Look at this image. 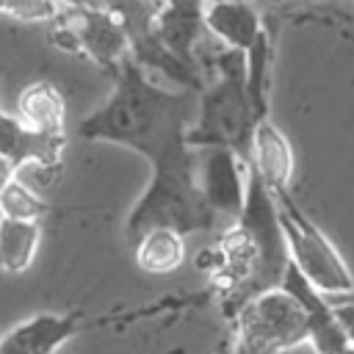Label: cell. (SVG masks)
<instances>
[{
	"mask_svg": "<svg viewBox=\"0 0 354 354\" xmlns=\"http://www.w3.org/2000/svg\"><path fill=\"white\" fill-rule=\"evenodd\" d=\"M111 77V97L77 124L83 141L127 147L144 155L147 163H155L169 149L185 144V130L196 111V91L160 88L133 58H127Z\"/></svg>",
	"mask_w": 354,
	"mask_h": 354,
	"instance_id": "1",
	"label": "cell"
},
{
	"mask_svg": "<svg viewBox=\"0 0 354 354\" xmlns=\"http://www.w3.org/2000/svg\"><path fill=\"white\" fill-rule=\"evenodd\" d=\"M149 183L124 221V235L130 243L152 227H169L183 238L216 227L218 218L199 191L196 158L191 155L188 144L169 149L163 158L149 163Z\"/></svg>",
	"mask_w": 354,
	"mask_h": 354,
	"instance_id": "2",
	"label": "cell"
},
{
	"mask_svg": "<svg viewBox=\"0 0 354 354\" xmlns=\"http://www.w3.org/2000/svg\"><path fill=\"white\" fill-rule=\"evenodd\" d=\"M218 77L210 86H202L196 94V122L185 130V144L194 149L224 147L238 158L249 160L252 130L257 124L249 97L243 91L246 61L241 50H221L216 55Z\"/></svg>",
	"mask_w": 354,
	"mask_h": 354,
	"instance_id": "3",
	"label": "cell"
},
{
	"mask_svg": "<svg viewBox=\"0 0 354 354\" xmlns=\"http://www.w3.org/2000/svg\"><path fill=\"white\" fill-rule=\"evenodd\" d=\"M271 196L277 205V218L290 266L324 296H351L354 274L348 271L346 260L326 238V232L293 202L290 191H277Z\"/></svg>",
	"mask_w": 354,
	"mask_h": 354,
	"instance_id": "4",
	"label": "cell"
},
{
	"mask_svg": "<svg viewBox=\"0 0 354 354\" xmlns=\"http://www.w3.org/2000/svg\"><path fill=\"white\" fill-rule=\"evenodd\" d=\"M235 354H279L307 343V321L301 307L282 288H268L249 296L235 315Z\"/></svg>",
	"mask_w": 354,
	"mask_h": 354,
	"instance_id": "5",
	"label": "cell"
},
{
	"mask_svg": "<svg viewBox=\"0 0 354 354\" xmlns=\"http://www.w3.org/2000/svg\"><path fill=\"white\" fill-rule=\"evenodd\" d=\"M55 44L91 58L105 72H116L130 58V39L122 19L100 6L66 8L55 17Z\"/></svg>",
	"mask_w": 354,
	"mask_h": 354,
	"instance_id": "6",
	"label": "cell"
},
{
	"mask_svg": "<svg viewBox=\"0 0 354 354\" xmlns=\"http://www.w3.org/2000/svg\"><path fill=\"white\" fill-rule=\"evenodd\" d=\"M246 174L249 160L238 158L232 149L207 147L202 152V158L196 160V180L216 218H224L230 224L238 218L246 194Z\"/></svg>",
	"mask_w": 354,
	"mask_h": 354,
	"instance_id": "7",
	"label": "cell"
},
{
	"mask_svg": "<svg viewBox=\"0 0 354 354\" xmlns=\"http://www.w3.org/2000/svg\"><path fill=\"white\" fill-rule=\"evenodd\" d=\"M279 288H282L288 296H293V301L301 307L304 321H307V343L313 346L315 354H337V351H343V348L348 346V340H346V335H343V329H340V324H337L332 307L326 304L324 293L315 290V288L290 266V260H288V266H285V274H282V279H279Z\"/></svg>",
	"mask_w": 354,
	"mask_h": 354,
	"instance_id": "8",
	"label": "cell"
},
{
	"mask_svg": "<svg viewBox=\"0 0 354 354\" xmlns=\"http://www.w3.org/2000/svg\"><path fill=\"white\" fill-rule=\"evenodd\" d=\"M77 329V313H36L0 337V354H58Z\"/></svg>",
	"mask_w": 354,
	"mask_h": 354,
	"instance_id": "9",
	"label": "cell"
},
{
	"mask_svg": "<svg viewBox=\"0 0 354 354\" xmlns=\"http://www.w3.org/2000/svg\"><path fill=\"white\" fill-rule=\"evenodd\" d=\"M249 163L260 174V180L268 185L271 194L277 191H290L296 158L288 136L271 122L260 119L252 130V149H249Z\"/></svg>",
	"mask_w": 354,
	"mask_h": 354,
	"instance_id": "10",
	"label": "cell"
},
{
	"mask_svg": "<svg viewBox=\"0 0 354 354\" xmlns=\"http://www.w3.org/2000/svg\"><path fill=\"white\" fill-rule=\"evenodd\" d=\"M205 3V0H202ZM202 3H160L152 17L155 39L185 66L196 69V41L202 33Z\"/></svg>",
	"mask_w": 354,
	"mask_h": 354,
	"instance_id": "11",
	"label": "cell"
},
{
	"mask_svg": "<svg viewBox=\"0 0 354 354\" xmlns=\"http://www.w3.org/2000/svg\"><path fill=\"white\" fill-rule=\"evenodd\" d=\"M202 25L227 50H241V53H246L266 28L260 11L249 0H205Z\"/></svg>",
	"mask_w": 354,
	"mask_h": 354,
	"instance_id": "12",
	"label": "cell"
},
{
	"mask_svg": "<svg viewBox=\"0 0 354 354\" xmlns=\"http://www.w3.org/2000/svg\"><path fill=\"white\" fill-rule=\"evenodd\" d=\"M17 119L39 136H66V102L50 80L28 83L17 97Z\"/></svg>",
	"mask_w": 354,
	"mask_h": 354,
	"instance_id": "13",
	"label": "cell"
},
{
	"mask_svg": "<svg viewBox=\"0 0 354 354\" xmlns=\"http://www.w3.org/2000/svg\"><path fill=\"white\" fill-rule=\"evenodd\" d=\"M41 243V221H22L0 216V271L3 274H25Z\"/></svg>",
	"mask_w": 354,
	"mask_h": 354,
	"instance_id": "14",
	"label": "cell"
},
{
	"mask_svg": "<svg viewBox=\"0 0 354 354\" xmlns=\"http://www.w3.org/2000/svg\"><path fill=\"white\" fill-rule=\"evenodd\" d=\"M133 257L147 274H171L185 260L183 235L169 227H152L133 241Z\"/></svg>",
	"mask_w": 354,
	"mask_h": 354,
	"instance_id": "15",
	"label": "cell"
},
{
	"mask_svg": "<svg viewBox=\"0 0 354 354\" xmlns=\"http://www.w3.org/2000/svg\"><path fill=\"white\" fill-rule=\"evenodd\" d=\"M246 75H243V91L249 97L254 119H268V83H271V36L263 28L254 44L243 53Z\"/></svg>",
	"mask_w": 354,
	"mask_h": 354,
	"instance_id": "16",
	"label": "cell"
},
{
	"mask_svg": "<svg viewBox=\"0 0 354 354\" xmlns=\"http://www.w3.org/2000/svg\"><path fill=\"white\" fill-rule=\"evenodd\" d=\"M44 213H47V202L33 191V185L22 183L19 177L8 180V185L0 191V216L22 218V221H41Z\"/></svg>",
	"mask_w": 354,
	"mask_h": 354,
	"instance_id": "17",
	"label": "cell"
},
{
	"mask_svg": "<svg viewBox=\"0 0 354 354\" xmlns=\"http://www.w3.org/2000/svg\"><path fill=\"white\" fill-rule=\"evenodd\" d=\"M0 14L19 22H53L61 6L55 0H0Z\"/></svg>",
	"mask_w": 354,
	"mask_h": 354,
	"instance_id": "18",
	"label": "cell"
},
{
	"mask_svg": "<svg viewBox=\"0 0 354 354\" xmlns=\"http://www.w3.org/2000/svg\"><path fill=\"white\" fill-rule=\"evenodd\" d=\"M332 313H335V318H337V324H340V329H343L348 346H354V299H351V301H343V304H337V307H332Z\"/></svg>",
	"mask_w": 354,
	"mask_h": 354,
	"instance_id": "19",
	"label": "cell"
},
{
	"mask_svg": "<svg viewBox=\"0 0 354 354\" xmlns=\"http://www.w3.org/2000/svg\"><path fill=\"white\" fill-rule=\"evenodd\" d=\"M8 180H14V169L0 158V191L8 185Z\"/></svg>",
	"mask_w": 354,
	"mask_h": 354,
	"instance_id": "20",
	"label": "cell"
},
{
	"mask_svg": "<svg viewBox=\"0 0 354 354\" xmlns=\"http://www.w3.org/2000/svg\"><path fill=\"white\" fill-rule=\"evenodd\" d=\"M58 6H66V8H86V6H97V0H55Z\"/></svg>",
	"mask_w": 354,
	"mask_h": 354,
	"instance_id": "21",
	"label": "cell"
},
{
	"mask_svg": "<svg viewBox=\"0 0 354 354\" xmlns=\"http://www.w3.org/2000/svg\"><path fill=\"white\" fill-rule=\"evenodd\" d=\"M163 3H202V0H163Z\"/></svg>",
	"mask_w": 354,
	"mask_h": 354,
	"instance_id": "22",
	"label": "cell"
},
{
	"mask_svg": "<svg viewBox=\"0 0 354 354\" xmlns=\"http://www.w3.org/2000/svg\"><path fill=\"white\" fill-rule=\"evenodd\" d=\"M337 354H354V346H346L343 351H337Z\"/></svg>",
	"mask_w": 354,
	"mask_h": 354,
	"instance_id": "23",
	"label": "cell"
}]
</instances>
